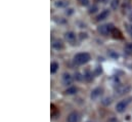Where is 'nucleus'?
<instances>
[{
    "label": "nucleus",
    "mask_w": 132,
    "mask_h": 122,
    "mask_svg": "<svg viewBox=\"0 0 132 122\" xmlns=\"http://www.w3.org/2000/svg\"><path fill=\"white\" fill-rule=\"evenodd\" d=\"M83 38H84V39L87 38V34H86V33H80V39L82 40Z\"/></svg>",
    "instance_id": "obj_24"
},
{
    "label": "nucleus",
    "mask_w": 132,
    "mask_h": 122,
    "mask_svg": "<svg viewBox=\"0 0 132 122\" xmlns=\"http://www.w3.org/2000/svg\"><path fill=\"white\" fill-rule=\"evenodd\" d=\"M97 10H98V6H97L96 4H93L92 6H90V7H89V9H88V12H89L90 14H93V13L97 12Z\"/></svg>",
    "instance_id": "obj_16"
},
{
    "label": "nucleus",
    "mask_w": 132,
    "mask_h": 122,
    "mask_svg": "<svg viewBox=\"0 0 132 122\" xmlns=\"http://www.w3.org/2000/svg\"><path fill=\"white\" fill-rule=\"evenodd\" d=\"M109 16H110V10H109V9H103L98 16L96 17V21H97V22L103 21V20H105Z\"/></svg>",
    "instance_id": "obj_9"
},
{
    "label": "nucleus",
    "mask_w": 132,
    "mask_h": 122,
    "mask_svg": "<svg viewBox=\"0 0 132 122\" xmlns=\"http://www.w3.org/2000/svg\"><path fill=\"white\" fill-rule=\"evenodd\" d=\"M54 6L56 8H66L69 6V1L68 0H56L54 2Z\"/></svg>",
    "instance_id": "obj_10"
},
{
    "label": "nucleus",
    "mask_w": 132,
    "mask_h": 122,
    "mask_svg": "<svg viewBox=\"0 0 132 122\" xmlns=\"http://www.w3.org/2000/svg\"><path fill=\"white\" fill-rule=\"evenodd\" d=\"M77 1L82 6H88L89 5V0H77Z\"/></svg>",
    "instance_id": "obj_22"
},
{
    "label": "nucleus",
    "mask_w": 132,
    "mask_h": 122,
    "mask_svg": "<svg viewBox=\"0 0 132 122\" xmlns=\"http://www.w3.org/2000/svg\"><path fill=\"white\" fill-rule=\"evenodd\" d=\"M130 90H131V86L128 84H125V85H119L118 87H116L115 92H116V95L121 96V95H124V94L130 92Z\"/></svg>",
    "instance_id": "obj_4"
},
{
    "label": "nucleus",
    "mask_w": 132,
    "mask_h": 122,
    "mask_svg": "<svg viewBox=\"0 0 132 122\" xmlns=\"http://www.w3.org/2000/svg\"><path fill=\"white\" fill-rule=\"evenodd\" d=\"M80 121V116L77 112H71L68 117H67V122H79Z\"/></svg>",
    "instance_id": "obj_8"
},
{
    "label": "nucleus",
    "mask_w": 132,
    "mask_h": 122,
    "mask_svg": "<svg viewBox=\"0 0 132 122\" xmlns=\"http://www.w3.org/2000/svg\"><path fill=\"white\" fill-rule=\"evenodd\" d=\"M109 56H110L111 58L115 59V60H117V59L119 58V55H118L116 51H114V50H109Z\"/></svg>",
    "instance_id": "obj_20"
},
{
    "label": "nucleus",
    "mask_w": 132,
    "mask_h": 122,
    "mask_svg": "<svg viewBox=\"0 0 132 122\" xmlns=\"http://www.w3.org/2000/svg\"><path fill=\"white\" fill-rule=\"evenodd\" d=\"M62 81H63V84L64 85L69 86L73 82V76L70 73H64L63 76H62Z\"/></svg>",
    "instance_id": "obj_6"
},
{
    "label": "nucleus",
    "mask_w": 132,
    "mask_h": 122,
    "mask_svg": "<svg viewBox=\"0 0 132 122\" xmlns=\"http://www.w3.org/2000/svg\"><path fill=\"white\" fill-rule=\"evenodd\" d=\"M124 50H125V52L127 55L132 56V43H127L125 45V47H124Z\"/></svg>",
    "instance_id": "obj_15"
},
{
    "label": "nucleus",
    "mask_w": 132,
    "mask_h": 122,
    "mask_svg": "<svg viewBox=\"0 0 132 122\" xmlns=\"http://www.w3.org/2000/svg\"><path fill=\"white\" fill-rule=\"evenodd\" d=\"M110 5H111V8H112L113 10H117V8H118L119 5H120V0H111Z\"/></svg>",
    "instance_id": "obj_12"
},
{
    "label": "nucleus",
    "mask_w": 132,
    "mask_h": 122,
    "mask_svg": "<svg viewBox=\"0 0 132 122\" xmlns=\"http://www.w3.org/2000/svg\"><path fill=\"white\" fill-rule=\"evenodd\" d=\"M65 39H66L69 43L75 44V42L77 40V35L73 31H68V32L65 33Z\"/></svg>",
    "instance_id": "obj_5"
},
{
    "label": "nucleus",
    "mask_w": 132,
    "mask_h": 122,
    "mask_svg": "<svg viewBox=\"0 0 132 122\" xmlns=\"http://www.w3.org/2000/svg\"><path fill=\"white\" fill-rule=\"evenodd\" d=\"M102 92H103L102 87H96V88H94V89L91 91V94H90L91 100H92V101H96L98 97H100V96H101Z\"/></svg>",
    "instance_id": "obj_7"
},
{
    "label": "nucleus",
    "mask_w": 132,
    "mask_h": 122,
    "mask_svg": "<svg viewBox=\"0 0 132 122\" xmlns=\"http://www.w3.org/2000/svg\"><path fill=\"white\" fill-rule=\"evenodd\" d=\"M74 78H75V80H77V81H82V80L84 79V75H82V74L79 73V72H76Z\"/></svg>",
    "instance_id": "obj_18"
},
{
    "label": "nucleus",
    "mask_w": 132,
    "mask_h": 122,
    "mask_svg": "<svg viewBox=\"0 0 132 122\" xmlns=\"http://www.w3.org/2000/svg\"><path fill=\"white\" fill-rule=\"evenodd\" d=\"M126 29H127V32L129 33L130 37L132 38V25H126Z\"/></svg>",
    "instance_id": "obj_23"
},
{
    "label": "nucleus",
    "mask_w": 132,
    "mask_h": 122,
    "mask_svg": "<svg viewBox=\"0 0 132 122\" xmlns=\"http://www.w3.org/2000/svg\"><path fill=\"white\" fill-rule=\"evenodd\" d=\"M84 79L87 80V81H91V80L93 79V75H92V73L89 72V71H87V72L84 74Z\"/></svg>",
    "instance_id": "obj_17"
},
{
    "label": "nucleus",
    "mask_w": 132,
    "mask_h": 122,
    "mask_svg": "<svg viewBox=\"0 0 132 122\" xmlns=\"http://www.w3.org/2000/svg\"><path fill=\"white\" fill-rule=\"evenodd\" d=\"M101 103H102V105H104V106H109V105H111V103H112V98H111V97H104V98L101 101Z\"/></svg>",
    "instance_id": "obj_21"
},
{
    "label": "nucleus",
    "mask_w": 132,
    "mask_h": 122,
    "mask_svg": "<svg viewBox=\"0 0 132 122\" xmlns=\"http://www.w3.org/2000/svg\"><path fill=\"white\" fill-rule=\"evenodd\" d=\"M128 20H129L130 22H132V9L129 11V13H128Z\"/></svg>",
    "instance_id": "obj_27"
},
{
    "label": "nucleus",
    "mask_w": 132,
    "mask_h": 122,
    "mask_svg": "<svg viewBox=\"0 0 132 122\" xmlns=\"http://www.w3.org/2000/svg\"><path fill=\"white\" fill-rule=\"evenodd\" d=\"M112 34H113V36H114V38H121V33H120V31L117 30V29H113V31H112Z\"/></svg>",
    "instance_id": "obj_19"
},
{
    "label": "nucleus",
    "mask_w": 132,
    "mask_h": 122,
    "mask_svg": "<svg viewBox=\"0 0 132 122\" xmlns=\"http://www.w3.org/2000/svg\"><path fill=\"white\" fill-rule=\"evenodd\" d=\"M100 73H101V67H97V68H96V71H95V74L98 75Z\"/></svg>",
    "instance_id": "obj_26"
},
{
    "label": "nucleus",
    "mask_w": 132,
    "mask_h": 122,
    "mask_svg": "<svg viewBox=\"0 0 132 122\" xmlns=\"http://www.w3.org/2000/svg\"><path fill=\"white\" fill-rule=\"evenodd\" d=\"M71 13H73V8H69V9H67L66 14H71Z\"/></svg>",
    "instance_id": "obj_28"
},
{
    "label": "nucleus",
    "mask_w": 132,
    "mask_h": 122,
    "mask_svg": "<svg viewBox=\"0 0 132 122\" xmlns=\"http://www.w3.org/2000/svg\"><path fill=\"white\" fill-rule=\"evenodd\" d=\"M113 29H114V27H113L112 24H103V25H100L97 28V31H98V33L100 35L108 36L109 34H112Z\"/></svg>",
    "instance_id": "obj_2"
},
{
    "label": "nucleus",
    "mask_w": 132,
    "mask_h": 122,
    "mask_svg": "<svg viewBox=\"0 0 132 122\" xmlns=\"http://www.w3.org/2000/svg\"><path fill=\"white\" fill-rule=\"evenodd\" d=\"M108 122H118V120H117V118H115V117H111V118L108 120Z\"/></svg>",
    "instance_id": "obj_25"
},
{
    "label": "nucleus",
    "mask_w": 132,
    "mask_h": 122,
    "mask_svg": "<svg viewBox=\"0 0 132 122\" xmlns=\"http://www.w3.org/2000/svg\"><path fill=\"white\" fill-rule=\"evenodd\" d=\"M90 59H91V57L88 52H79V54H76L74 56L73 61L76 65L80 66V65H84V64L88 63L90 61Z\"/></svg>",
    "instance_id": "obj_1"
},
{
    "label": "nucleus",
    "mask_w": 132,
    "mask_h": 122,
    "mask_svg": "<svg viewBox=\"0 0 132 122\" xmlns=\"http://www.w3.org/2000/svg\"><path fill=\"white\" fill-rule=\"evenodd\" d=\"M52 47L56 50H61L64 48V43L61 41V40H55L52 42Z\"/></svg>",
    "instance_id": "obj_11"
},
{
    "label": "nucleus",
    "mask_w": 132,
    "mask_h": 122,
    "mask_svg": "<svg viewBox=\"0 0 132 122\" xmlns=\"http://www.w3.org/2000/svg\"><path fill=\"white\" fill-rule=\"evenodd\" d=\"M131 97L130 98H126V100H122V101H120L117 105H116V111L118 112V113H123L126 109H127V107H128V105H129V103L131 102Z\"/></svg>",
    "instance_id": "obj_3"
},
{
    "label": "nucleus",
    "mask_w": 132,
    "mask_h": 122,
    "mask_svg": "<svg viewBox=\"0 0 132 122\" xmlns=\"http://www.w3.org/2000/svg\"><path fill=\"white\" fill-rule=\"evenodd\" d=\"M59 64L56 63V62H52L51 63V65H50V72L53 74V73H55L57 70H59Z\"/></svg>",
    "instance_id": "obj_14"
},
{
    "label": "nucleus",
    "mask_w": 132,
    "mask_h": 122,
    "mask_svg": "<svg viewBox=\"0 0 132 122\" xmlns=\"http://www.w3.org/2000/svg\"><path fill=\"white\" fill-rule=\"evenodd\" d=\"M77 91H78L77 87H75V86H70L69 88H67L65 92H66V94H68V95H72V94H75Z\"/></svg>",
    "instance_id": "obj_13"
}]
</instances>
